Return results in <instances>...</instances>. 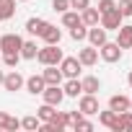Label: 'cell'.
I'll return each mask as SVG.
<instances>
[{
  "instance_id": "484cf974",
  "label": "cell",
  "mask_w": 132,
  "mask_h": 132,
  "mask_svg": "<svg viewBox=\"0 0 132 132\" xmlns=\"http://www.w3.org/2000/svg\"><path fill=\"white\" fill-rule=\"evenodd\" d=\"M21 127H23V129H29V132H36V129L42 127V119L29 114V117H23V119H21Z\"/></svg>"
},
{
  "instance_id": "ab89813d",
  "label": "cell",
  "mask_w": 132,
  "mask_h": 132,
  "mask_svg": "<svg viewBox=\"0 0 132 132\" xmlns=\"http://www.w3.org/2000/svg\"><path fill=\"white\" fill-rule=\"evenodd\" d=\"M0 21H3V16H0Z\"/></svg>"
},
{
  "instance_id": "ac0fdd59",
  "label": "cell",
  "mask_w": 132,
  "mask_h": 132,
  "mask_svg": "<svg viewBox=\"0 0 132 132\" xmlns=\"http://www.w3.org/2000/svg\"><path fill=\"white\" fill-rule=\"evenodd\" d=\"M21 127V119L11 117L8 111H0V129H5V132H16Z\"/></svg>"
},
{
  "instance_id": "f1b7e54d",
  "label": "cell",
  "mask_w": 132,
  "mask_h": 132,
  "mask_svg": "<svg viewBox=\"0 0 132 132\" xmlns=\"http://www.w3.org/2000/svg\"><path fill=\"white\" fill-rule=\"evenodd\" d=\"M54 122H57L62 129H65V127H73V119H70L68 111H57V114H54Z\"/></svg>"
},
{
  "instance_id": "3957f363",
  "label": "cell",
  "mask_w": 132,
  "mask_h": 132,
  "mask_svg": "<svg viewBox=\"0 0 132 132\" xmlns=\"http://www.w3.org/2000/svg\"><path fill=\"white\" fill-rule=\"evenodd\" d=\"M21 44H23V39L18 36V34H3L0 36V54H21Z\"/></svg>"
},
{
  "instance_id": "f35d334b",
  "label": "cell",
  "mask_w": 132,
  "mask_h": 132,
  "mask_svg": "<svg viewBox=\"0 0 132 132\" xmlns=\"http://www.w3.org/2000/svg\"><path fill=\"white\" fill-rule=\"evenodd\" d=\"M16 3H26V0H16Z\"/></svg>"
},
{
  "instance_id": "83f0119b",
  "label": "cell",
  "mask_w": 132,
  "mask_h": 132,
  "mask_svg": "<svg viewBox=\"0 0 132 132\" xmlns=\"http://www.w3.org/2000/svg\"><path fill=\"white\" fill-rule=\"evenodd\" d=\"M86 34H88V26H86V23H78V26L70 29V39H75V42H83Z\"/></svg>"
},
{
  "instance_id": "603a6c76",
  "label": "cell",
  "mask_w": 132,
  "mask_h": 132,
  "mask_svg": "<svg viewBox=\"0 0 132 132\" xmlns=\"http://www.w3.org/2000/svg\"><path fill=\"white\" fill-rule=\"evenodd\" d=\"M78 23H83L78 11H65V13H62V26H65V29H73V26H78Z\"/></svg>"
},
{
  "instance_id": "8992f818",
  "label": "cell",
  "mask_w": 132,
  "mask_h": 132,
  "mask_svg": "<svg viewBox=\"0 0 132 132\" xmlns=\"http://www.w3.org/2000/svg\"><path fill=\"white\" fill-rule=\"evenodd\" d=\"M122 21H124V16H122L117 8H111L109 13H101V21H98V23H101L106 31H117V29L122 26Z\"/></svg>"
},
{
  "instance_id": "e0dca14e",
  "label": "cell",
  "mask_w": 132,
  "mask_h": 132,
  "mask_svg": "<svg viewBox=\"0 0 132 132\" xmlns=\"http://www.w3.org/2000/svg\"><path fill=\"white\" fill-rule=\"evenodd\" d=\"M109 109L111 111H127L129 109V96H122V93H114L111 98H109Z\"/></svg>"
},
{
  "instance_id": "d590c367",
  "label": "cell",
  "mask_w": 132,
  "mask_h": 132,
  "mask_svg": "<svg viewBox=\"0 0 132 132\" xmlns=\"http://www.w3.org/2000/svg\"><path fill=\"white\" fill-rule=\"evenodd\" d=\"M127 83H129V88H132V70H129V75H127Z\"/></svg>"
},
{
  "instance_id": "ba28073f",
  "label": "cell",
  "mask_w": 132,
  "mask_h": 132,
  "mask_svg": "<svg viewBox=\"0 0 132 132\" xmlns=\"http://www.w3.org/2000/svg\"><path fill=\"white\" fill-rule=\"evenodd\" d=\"M42 78L47 86H62V70H60V65H44V70H42Z\"/></svg>"
},
{
  "instance_id": "5bb4252c",
  "label": "cell",
  "mask_w": 132,
  "mask_h": 132,
  "mask_svg": "<svg viewBox=\"0 0 132 132\" xmlns=\"http://www.w3.org/2000/svg\"><path fill=\"white\" fill-rule=\"evenodd\" d=\"M117 44L122 47V49H132V23H122L119 29H117Z\"/></svg>"
},
{
  "instance_id": "1f68e13d",
  "label": "cell",
  "mask_w": 132,
  "mask_h": 132,
  "mask_svg": "<svg viewBox=\"0 0 132 132\" xmlns=\"http://www.w3.org/2000/svg\"><path fill=\"white\" fill-rule=\"evenodd\" d=\"M3 62H5V68H18V62H21V54H3Z\"/></svg>"
},
{
  "instance_id": "ffe728a7",
  "label": "cell",
  "mask_w": 132,
  "mask_h": 132,
  "mask_svg": "<svg viewBox=\"0 0 132 132\" xmlns=\"http://www.w3.org/2000/svg\"><path fill=\"white\" fill-rule=\"evenodd\" d=\"M80 86H83V93H98V91H101V80H98L96 75L80 78Z\"/></svg>"
},
{
  "instance_id": "d6986e66",
  "label": "cell",
  "mask_w": 132,
  "mask_h": 132,
  "mask_svg": "<svg viewBox=\"0 0 132 132\" xmlns=\"http://www.w3.org/2000/svg\"><path fill=\"white\" fill-rule=\"evenodd\" d=\"M80 21H83L86 26H96V23L101 21L98 8H91V5H88V8H83V11H80Z\"/></svg>"
},
{
  "instance_id": "74e56055",
  "label": "cell",
  "mask_w": 132,
  "mask_h": 132,
  "mask_svg": "<svg viewBox=\"0 0 132 132\" xmlns=\"http://www.w3.org/2000/svg\"><path fill=\"white\" fill-rule=\"evenodd\" d=\"M129 111H132V98H129Z\"/></svg>"
},
{
  "instance_id": "5b68a950",
  "label": "cell",
  "mask_w": 132,
  "mask_h": 132,
  "mask_svg": "<svg viewBox=\"0 0 132 132\" xmlns=\"http://www.w3.org/2000/svg\"><path fill=\"white\" fill-rule=\"evenodd\" d=\"M23 83H26V78H23L18 70H13V68H11V73H5V78H3V88H5L8 93L21 91V88H23Z\"/></svg>"
},
{
  "instance_id": "9c48e42d",
  "label": "cell",
  "mask_w": 132,
  "mask_h": 132,
  "mask_svg": "<svg viewBox=\"0 0 132 132\" xmlns=\"http://www.w3.org/2000/svg\"><path fill=\"white\" fill-rule=\"evenodd\" d=\"M78 109L83 111V117L96 114V111H98V98H96V93H83L80 101H78Z\"/></svg>"
},
{
  "instance_id": "8fae6325",
  "label": "cell",
  "mask_w": 132,
  "mask_h": 132,
  "mask_svg": "<svg viewBox=\"0 0 132 132\" xmlns=\"http://www.w3.org/2000/svg\"><path fill=\"white\" fill-rule=\"evenodd\" d=\"M96 114H98V124H104V127H106V129H111V132H119V122H117V119H119V114H117V111H111V109L101 111V109H98Z\"/></svg>"
},
{
  "instance_id": "7a4b0ae2",
  "label": "cell",
  "mask_w": 132,
  "mask_h": 132,
  "mask_svg": "<svg viewBox=\"0 0 132 132\" xmlns=\"http://www.w3.org/2000/svg\"><path fill=\"white\" fill-rule=\"evenodd\" d=\"M122 52H124V49H122L117 42H109V39L98 47V57H101L104 62H119V60H122Z\"/></svg>"
},
{
  "instance_id": "6da1fadb",
  "label": "cell",
  "mask_w": 132,
  "mask_h": 132,
  "mask_svg": "<svg viewBox=\"0 0 132 132\" xmlns=\"http://www.w3.org/2000/svg\"><path fill=\"white\" fill-rule=\"evenodd\" d=\"M62 57H65V54H62L60 44H44V47L36 52V60H39L42 65H60Z\"/></svg>"
},
{
  "instance_id": "8d00e7d4",
  "label": "cell",
  "mask_w": 132,
  "mask_h": 132,
  "mask_svg": "<svg viewBox=\"0 0 132 132\" xmlns=\"http://www.w3.org/2000/svg\"><path fill=\"white\" fill-rule=\"evenodd\" d=\"M3 78H5V73H3V70H0V86H3Z\"/></svg>"
},
{
  "instance_id": "9a60e30c",
  "label": "cell",
  "mask_w": 132,
  "mask_h": 132,
  "mask_svg": "<svg viewBox=\"0 0 132 132\" xmlns=\"http://www.w3.org/2000/svg\"><path fill=\"white\" fill-rule=\"evenodd\" d=\"M26 91L31 93V96H42V91L47 88V83H44V78L42 75H31V78H26Z\"/></svg>"
},
{
  "instance_id": "2e32d148",
  "label": "cell",
  "mask_w": 132,
  "mask_h": 132,
  "mask_svg": "<svg viewBox=\"0 0 132 132\" xmlns=\"http://www.w3.org/2000/svg\"><path fill=\"white\" fill-rule=\"evenodd\" d=\"M65 91V98H78L83 93V86H80V78H68V83L62 86Z\"/></svg>"
},
{
  "instance_id": "4dcf8cb0",
  "label": "cell",
  "mask_w": 132,
  "mask_h": 132,
  "mask_svg": "<svg viewBox=\"0 0 132 132\" xmlns=\"http://www.w3.org/2000/svg\"><path fill=\"white\" fill-rule=\"evenodd\" d=\"M73 129H80V132H91V129H93V122H88L86 117H80V119L73 124Z\"/></svg>"
},
{
  "instance_id": "30bf717a",
  "label": "cell",
  "mask_w": 132,
  "mask_h": 132,
  "mask_svg": "<svg viewBox=\"0 0 132 132\" xmlns=\"http://www.w3.org/2000/svg\"><path fill=\"white\" fill-rule=\"evenodd\" d=\"M78 60H80L83 68H93V65L98 62V47H93V44L83 47V49L78 52Z\"/></svg>"
},
{
  "instance_id": "d4e9b609",
  "label": "cell",
  "mask_w": 132,
  "mask_h": 132,
  "mask_svg": "<svg viewBox=\"0 0 132 132\" xmlns=\"http://www.w3.org/2000/svg\"><path fill=\"white\" fill-rule=\"evenodd\" d=\"M36 52H39L36 42H23L21 44V60H36Z\"/></svg>"
},
{
  "instance_id": "4316f807",
  "label": "cell",
  "mask_w": 132,
  "mask_h": 132,
  "mask_svg": "<svg viewBox=\"0 0 132 132\" xmlns=\"http://www.w3.org/2000/svg\"><path fill=\"white\" fill-rule=\"evenodd\" d=\"M119 132H124V129H132V111L127 109V111H119Z\"/></svg>"
},
{
  "instance_id": "d6a6232c",
  "label": "cell",
  "mask_w": 132,
  "mask_h": 132,
  "mask_svg": "<svg viewBox=\"0 0 132 132\" xmlns=\"http://www.w3.org/2000/svg\"><path fill=\"white\" fill-rule=\"evenodd\" d=\"M52 11H57V13L70 11V0H52Z\"/></svg>"
},
{
  "instance_id": "4fadbf2b",
  "label": "cell",
  "mask_w": 132,
  "mask_h": 132,
  "mask_svg": "<svg viewBox=\"0 0 132 132\" xmlns=\"http://www.w3.org/2000/svg\"><path fill=\"white\" fill-rule=\"evenodd\" d=\"M86 39H88L93 47H101V44L106 42V29H104L101 23H96V26H88V34H86Z\"/></svg>"
},
{
  "instance_id": "44dd1931",
  "label": "cell",
  "mask_w": 132,
  "mask_h": 132,
  "mask_svg": "<svg viewBox=\"0 0 132 132\" xmlns=\"http://www.w3.org/2000/svg\"><path fill=\"white\" fill-rule=\"evenodd\" d=\"M0 16L3 21H11L16 16V0H0Z\"/></svg>"
},
{
  "instance_id": "52a82bcc",
  "label": "cell",
  "mask_w": 132,
  "mask_h": 132,
  "mask_svg": "<svg viewBox=\"0 0 132 132\" xmlns=\"http://www.w3.org/2000/svg\"><path fill=\"white\" fill-rule=\"evenodd\" d=\"M42 98H44V104L60 106V104L65 101V91H62V86H47V88L42 91Z\"/></svg>"
},
{
  "instance_id": "f546056e",
  "label": "cell",
  "mask_w": 132,
  "mask_h": 132,
  "mask_svg": "<svg viewBox=\"0 0 132 132\" xmlns=\"http://www.w3.org/2000/svg\"><path fill=\"white\" fill-rule=\"evenodd\" d=\"M117 11H119L124 18H129V16H132V0H119V3H117Z\"/></svg>"
},
{
  "instance_id": "7c38bea8",
  "label": "cell",
  "mask_w": 132,
  "mask_h": 132,
  "mask_svg": "<svg viewBox=\"0 0 132 132\" xmlns=\"http://www.w3.org/2000/svg\"><path fill=\"white\" fill-rule=\"evenodd\" d=\"M39 36L44 39V44H60L62 31H60L54 23H44V29H42V34H39Z\"/></svg>"
},
{
  "instance_id": "cb8c5ba5",
  "label": "cell",
  "mask_w": 132,
  "mask_h": 132,
  "mask_svg": "<svg viewBox=\"0 0 132 132\" xmlns=\"http://www.w3.org/2000/svg\"><path fill=\"white\" fill-rule=\"evenodd\" d=\"M44 23H47L44 18H36V16H34V18H29V21H26V31H29L31 36H39V34H42V29H44Z\"/></svg>"
},
{
  "instance_id": "e575fe53",
  "label": "cell",
  "mask_w": 132,
  "mask_h": 132,
  "mask_svg": "<svg viewBox=\"0 0 132 132\" xmlns=\"http://www.w3.org/2000/svg\"><path fill=\"white\" fill-rule=\"evenodd\" d=\"M88 5H91V0H70V8L78 11V13H80L83 8H88Z\"/></svg>"
},
{
  "instance_id": "836d02e7",
  "label": "cell",
  "mask_w": 132,
  "mask_h": 132,
  "mask_svg": "<svg viewBox=\"0 0 132 132\" xmlns=\"http://www.w3.org/2000/svg\"><path fill=\"white\" fill-rule=\"evenodd\" d=\"M98 13H109L111 8H117V3H114V0H98Z\"/></svg>"
},
{
  "instance_id": "7402d4cb",
  "label": "cell",
  "mask_w": 132,
  "mask_h": 132,
  "mask_svg": "<svg viewBox=\"0 0 132 132\" xmlns=\"http://www.w3.org/2000/svg\"><path fill=\"white\" fill-rule=\"evenodd\" d=\"M54 114H57V106H52V104H42V106L36 109V117H39L42 122H52Z\"/></svg>"
},
{
  "instance_id": "277c9868",
  "label": "cell",
  "mask_w": 132,
  "mask_h": 132,
  "mask_svg": "<svg viewBox=\"0 0 132 132\" xmlns=\"http://www.w3.org/2000/svg\"><path fill=\"white\" fill-rule=\"evenodd\" d=\"M80 60L78 57H62L60 60V70H62V75L65 78H80Z\"/></svg>"
}]
</instances>
